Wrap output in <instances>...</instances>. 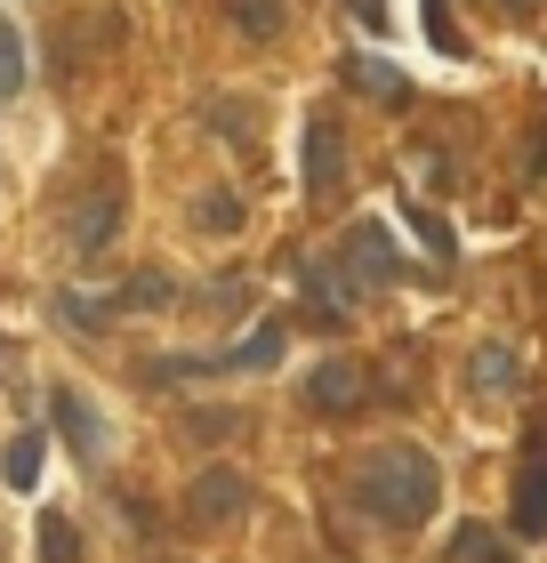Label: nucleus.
I'll return each instance as SVG.
<instances>
[{
	"mask_svg": "<svg viewBox=\"0 0 547 563\" xmlns=\"http://www.w3.org/2000/svg\"><path fill=\"white\" fill-rule=\"evenodd\" d=\"M354 507L371 523L386 531H419L435 507H442V467H435V451L419 443H379V451H362V467H354Z\"/></svg>",
	"mask_w": 547,
	"mask_h": 563,
	"instance_id": "1",
	"label": "nucleus"
},
{
	"mask_svg": "<svg viewBox=\"0 0 547 563\" xmlns=\"http://www.w3.org/2000/svg\"><path fill=\"white\" fill-rule=\"evenodd\" d=\"M338 282H347V298H371V290H395V282L411 274L403 266V250H395V234H386L379 218H362V225H347L338 234V250L322 258Z\"/></svg>",
	"mask_w": 547,
	"mask_h": 563,
	"instance_id": "2",
	"label": "nucleus"
},
{
	"mask_svg": "<svg viewBox=\"0 0 547 563\" xmlns=\"http://www.w3.org/2000/svg\"><path fill=\"white\" fill-rule=\"evenodd\" d=\"M121 218H129V177H121V162H106L81 186V210H73V225H65L73 258H106L113 234H121Z\"/></svg>",
	"mask_w": 547,
	"mask_h": 563,
	"instance_id": "3",
	"label": "nucleus"
},
{
	"mask_svg": "<svg viewBox=\"0 0 547 563\" xmlns=\"http://www.w3.org/2000/svg\"><path fill=\"white\" fill-rule=\"evenodd\" d=\"M306 411H322V419H362L379 402V371L362 363V354H330V363L306 371Z\"/></svg>",
	"mask_w": 547,
	"mask_h": 563,
	"instance_id": "4",
	"label": "nucleus"
},
{
	"mask_svg": "<svg viewBox=\"0 0 547 563\" xmlns=\"http://www.w3.org/2000/svg\"><path fill=\"white\" fill-rule=\"evenodd\" d=\"M298 186L306 201H330L338 186H347V130H338V113H315L298 137Z\"/></svg>",
	"mask_w": 547,
	"mask_h": 563,
	"instance_id": "5",
	"label": "nucleus"
},
{
	"mask_svg": "<svg viewBox=\"0 0 547 563\" xmlns=\"http://www.w3.org/2000/svg\"><path fill=\"white\" fill-rule=\"evenodd\" d=\"M250 507V483L233 475V467H201L194 483H186V523L194 531H218V523H233Z\"/></svg>",
	"mask_w": 547,
	"mask_h": 563,
	"instance_id": "6",
	"label": "nucleus"
},
{
	"mask_svg": "<svg viewBox=\"0 0 547 563\" xmlns=\"http://www.w3.org/2000/svg\"><path fill=\"white\" fill-rule=\"evenodd\" d=\"M507 523H515V540H539L547 531V427H532V443H524V475H515Z\"/></svg>",
	"mask_w": 547,
	"mask_h": 563,
	"instance_id": "7",
	"label": "nucleus"
},
{
	"mask_svg": "<svg viewBox=\"0 0 547 563\" xmlns=\"http://www.w3.org/2000/svg\"><path fill=\"white\" fill-rule=\"evenodd\" d=\"M291 282H298V298H306V330H347V282H338L322 258H291Z\"/></svg>",
	"mask_w": 547,
	"mask_h": 563,
	"instance_id": "8",
	"label": "nucleus"
},
{
	"mask_svg": "<svg viewBox=\"0 0 547 563\" xmlns=\"http://www.w3.org/2000/svg\"><path fill=\"white\" fill-rule=\"evenodd\" d=\"M48 427L65 434V451H73V459H106V419L89 411V395H81V387H48Z\"/></svg>",
	"mask_w": 547,
	"mask_h": 563,
	"instance_id": "9",
	"label": "nucleus"
},
{
	"mask_svg": "<svg viewBox=\"0 0 547 563\" xmlns=\"http://www.w3.org/2000/svg\"><path fill=\"white\" fill-rule=\"evenodd\" d=\"M515 378H524V363H515L507 339H483L475 354H467V395L491 402V395H515Z\"/></svg>",
	"mask_w": 547,
	"mask_h": 563,
	"instance_id": "10",
	"label": "nucleus"
},
{
	"mask_svg": "<svg viewBox=\"0 0 547 563\" xmlns=\"http://www.w3.org/2000/svg\"><path fill=\"white\" fill-rule=\"evenodd\" d=\"M338 81H347L354 97H379V106H411V81L386 57H347V65H338Z\"/></svg>",
	"mask_w": 547,
	"mask_h": 563,
	"instance_id": "11",
	"label": "nucleus"
},
{
	"mask_svg": "<svg viewBox=\"0 0 547 563\" xmlns=\"http://www.w3.org/2000/svg\"><path fill=\"white\" fill-rule=\"evenodd\" d=\"M242 218H250V201L233 194V186H201V201H194V234L233 242V234H242Z\"/></svg>",
	"mask_w": 547,
	"mask_h": 563,
	"instance_id": "12",
	"label": "nucleus"
},
{
	"mask_svg": "<svg viewBox=\"0 0 547 563\" xmlns=\"http://www.w3.org/2000/svg\"><path fill=\"white\" fill-rule=\"evenodd\" d=\"M201 121H210V137L218 145H258V97H210V106H201Z\"/></svg>",
	"mask_w": 547,
	"mask_h": 563,
	"instance_id": "13",
	"label": "nucleus"
},
{
	"mask_svg": "<svg viewBox=\"0 0 547 563\" xmlns=\"http://www.w3.org/2000/svg\"><path fill=\"white\" fill-rule=\"evenodd\" d=\"M41 459H48V443H41V427H24V434H9V451H0V483H9V492H33V483H41Z\"/></svg>",
	"mask_w": 547,
	"mask_h": 563,
	"instance_id": "14",
	"label": "nucleus"
},
{
	"mask_svg": "<svg viewBox=\"0 0 547 563\" xmlns=\"http://www.w3.org/2000/svg\"><path fill=\"white\" fill-rule=\"evenodd\" d=\"M169 298H177L169 266H138V274H129L121 290H113V306H121V314H153V306H169Z\"/></svg>",
	"mask_w": 547,
	"mask_h": 563,
	"instance_id": "15",
	"label": "nucleus"
},
{
	"mask_svg": "<svg viewBox=\"0 0 547 563\" xmlns=\"http://www.w3.org/2000/svg\"><path fill=\"white\" fill-rule=\"evenodd\" d=\"M226 24H233L242 41H282L291 9H282V0H226Z\"/></svg>",
	"mask_w": 547,
	"mask_h": 563,
	"instance_id": "16",
	"label": "nucleus"
},
{
	"mask_svg": "<svg viewBox=\"0 0 547 563\" xmlns=\"http://www.w3.org/2000/svg\"><path fill=\"white\" fill-rule=\"evenodd\" d=\"M282 363V322H258L233 354H218V371H274Z\"/></svg>",
	"mask_w": 547,
	"mask_h": 563,
	"instance_id": "17",
	"label": "nucleus"
},
{
	"mask_svg": "<svg viewBox=\"0 0 547 563\" xmlns=\"http://www.w3.org/2000/svg\"><path fill=\"white\" fill-rule=\"evenodd\" d=\"M33 548H41V563H81V531H73V516L41 507V523H33Z\"/></svg>",
	"mask_w": 547,
	"mask_h": 563,
	"instance_id": "18",
	"label": "nucleus"
},
{
	"mask_svg": "<svg viewBox=\"0 0 547 563\" xmlns=\"http://www.w3.org/2000/svg\"><path fill=\"white\" fill-rule=\"evenodd\" d=\"M57 314L73 330H106V322H121V306H113V290H57Z\"/></svg>",
	"mask_w": 547,
	"mask_h": 563,
	"instance_id": "19",
	"label": "nucleus"
},
{
	"mask_svg": "<svg viewBox=\"0 0 547 563\" xmlns=\"http://www.w3.org/2000/svg\"><path fill=\"white\" fill-rule=\"evenodd\" d=\"M24 73H33V65H24V24L0 16V106H9V97L24 89Z\"/></svg>",
	"mask_w": 547,
	"mask_h": 563,
	"instance_id": "20",
	"label": "nucleus"
},
{
	"mask_svg": "<svg viewBox=\"0 0 547 563\" xmlns=\"http://www.w3.org/2000/svg\"><path fill=\"white\" fill-rule=\"evenodd\" d=\"M427 41L442 48V57H459V48H467V41H459V24H451V9H442V0H427Z\"/></svg>",
	"mask_w": 547,
	"mask_h": 563,
	"instance_id": "21",
	"label": "nucleus"
},
{
	"mask_svg": "<svg viewBox=\"0 0 547 563\" xmlns=\"http://www.w3.org/2000/svg\"><path fill=\"white\" fill-rule=\"evenodd\" d=\"M186 427H194V434H210V443H226V434H242V411H194Z\"/></svg>",
	"mask_w": 547,
	"mask_h": 563,
	"instance_id": "22",
	"label": "nucleus"
},
{
	"mask_svg": "<svg viewBox=\"0 0 547 563\" xmlns=\"http://www.w3.org/2000/svg\"><path fill=\"white\" fill-rule=\"evenodd\" d=\"M419 242L435 250V258H451V225H442V218H427V201H419Z\"/></svg>",
	"mask_w": 547,
	"mask_h": 563,
	"instance_id": "23",
	"label": "nucleus"
},
{
	"mask_svg": "<svg viewBox=\"0 0 547 563\" xmlns=\"http://www.w3.org/2000/svg\"><path fill=\"white\" fill-rule=\"evenodd\" d=\"M459 555H475V563H507L500 548H491V540H483V531H467V540H459Z\"/></svg>",
	"mask_w": 547,
	"mask_h": 563,
	"instance_id": "24",
	"label": "nucleus"
},
{
	"mask_svg": "<svg viewBox=\"0 0 547 563\" xmlns=\"http://www.w3.org/2000/svg\"><path fill=\"white\" fill-rule=\"evenodd\" d=\"M500 9H507V16H532V9H539V0H500Z\"/></svg>",
	"mask_w": 547,
	"mask_h": 563,
	"instance_id": "25",
	"label": "nucleus"
}]
</instances>
